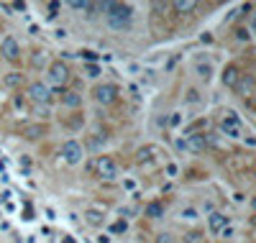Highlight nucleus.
<instances>
[{
    "mask_svg": "<svg viewBox=\"0 0 256 243\" xmlns=\"http://www.w3.org/2000/svg\"><path fill=\"white\" fill-rule=\"evenodd\" d=\"M41 64H44V51L34 56V67H41Z\"/></svg>",
    "mask_w": 256,
    "mask_h": 243,
    "instance_id": "29",
    "label": "nucleus"
},
{
    "mask_svg": "<svg viewBox=\"0 0 256 243\" xmlns=\"http://www.w3.org/2000/svg\"><path fill=\"white\" fill-rule=\"evenodd\" d=\"M85 220H87V225H93V228H100L102 225V212H98V210H87L85 212Z\"/></svg>",
    "mask_w": 256,
    "mask_h": 243,
    "instance_id": "18",
    "label": "nucleus"
},
{
    "mask_svg": "<svg viewBox=\"0 0 256 243\" xmlns=\"http://www.w3.org/2000/svg\"><path fill=\"white\" fill-rule=\"evenodd\" d=\"M144 215H146L149 220H159V218H164V205H161V202H149L146 210H144Z\"/></svg>",
    "mask_w": 256,
    "mask_h": 243,
    "instance_id": "14",
    "label": "nucleus"
},
{
    "mask_svg": "<svg viewBox=\"0 0 256 243\" xmlns=\"http://www.w3.org/2000/svg\"><path fill=\"white\" fill-rule=\"evenodd\" d=\"M90 166L95 169V174H98L100 179H115V177H118V164H115L110 156H98Z\"/></svg>",
    "mask_w": 256,
    "mask_h": 243,
    "instance_id": "2",
    "label": "nucleus"
},
{
    "mask_svg": "<svg viewBox=\"0 0 256 243\" xmlns=\"http://www.w3.org/2000/svg\"><path fill=\"white\" fill-rule=\"evenodd\" d=\"M205 146H207L205 133H190V136H187V141H182V148L192 151V154H203Z\"/></svg>",
    "mask_w": 256,
    "mask_h": 243,
    "instance_id": "9",
    "label": "nucleus"
},
{
    "mask_svg": "<svg viewBox=\"0 0 256 243\" xmlns=\"http://www.w3.org/2000/svg\"><path fill=\"white\" fill-rule=\"evenodd\" d=\"M207 223H210V231H213V233H220V231L228 228V218H225L223 212H213V215L207 218Z\"/></svg>",
    "mask_w": 256,
    "mask_h": 243,
    "instance_id": "12",
    "label": "nucleus"
},
{
    "mask_svg": "<svg viewBox=\"0 0 256 243\" xmlns=\"http://www.w3.org/2000/svg\"><path fill=\"white\" fill-rule=\"evenodd\" d=\"M220 80H223V85H225V87L236 90V85H238V80H241V72H238V67H236V64H228V67L223 69Z\"/></svg>",
    "mask_w": 256,
    "mask_h": 243,
    "instance_id": "11",
    "label": "nucleus"
},
{
    "mask_svg": "<svg viewBox=\"0 0 256 243\" xmlns=\"http://www.w3.org/2000/svg\"><path fill=\"white\" fill-rule=\"evenodd\" d=\"M185 102H190V105L200 102V93H198V90H187V95H185Z\"/></svg>",
    "mask_w": 256,
    "mask_h": 243,
    "instance_id": "22",
    "label": "nucleus"
},
{
    "mask_svg": "<svg viewBox=\"0 0 256 243\" xmlns=\"http://www.w3.org/2000/svg\"><path fill=\"white\" fill-rule=\"evenodd\" d=\"M93 97H95L98 105H113L115 97H118V87L110 85V82H102V85H98L93 90Z\"/></svg>",
    "mask_w": 256,
    "mask_h": 243,
    "instance_id": "5",
    "label": "nucleus"
},
{
    "mask_svg": "<svg viewBox=\"0 0 256 243\" xmlns=\"http://www.w3.org/2000/svg\"><path fill=\"white\" fill-rule=\"evenodd\" d=\"M236 90H241V93H244V97L249 95H254L256 93V82H254V77H241L238 80V85H236Z\"/></svg>",
    "mask_w": 256,
    "mask_h": 243,
    "instance_id": "15",
    "label": "nucleus"
},
{
    "mask_svg": "<svg viewBox=\"0 0 256 243\" xmlns=\"http://www.w3.org/2000/svg\"><path fill=\"white\" fill-rule=\"evenodd\" d=\"M62 105H67V108H80L82 95L77 93V90H64V93H62Z\"/></svg>",
    "mask_w": 256,
    "mask_h": 243,
    "instance_id": "13",
    "label": "nucleus"
},
{
    "mask_svg": "<svg viewBox=\"0 0 256 243\" xmlns=\"http://www.w3.org/2000/svg\"><path fill=\"white\" fill-rule=\"evenodd\" d=\"M0 54H3L8 62H16V59L21 56V44L13 36H5L3 41H0Z\"/></svg>",
    "mask_w": 256,
    "mask_h": 243,
    "instance_id": "7",
    "label": "nucleus"
},
{
    "mask_svg": "<svg viewBox=\"0 0 256 243\" xmlns=\"http://www.w3.org/2000/svg\"><path fill=\"white\" fill-rule=\"evenodd\" d=\"M156 243H172V233H159V236H156Z\"/></svg>",
    "mask_w": 256,
    "mask_h": 243,
    "instance_id": "26",
    "label": "nucleus"
},
{
    "mask_svg": "<svg viewBox=\"0 0 256 243\" xmlns=\"http://www.w3.org/2000/svg\"><path fill=\"white\" fill-rule=\"evenodd\" d=\"M95 8L105 13V23H108V28H113L115 34L131 31V26H133V8L128 3H98Z\"/></svg>",
    "mask_w": 256,
    "mask_h": 243,
    "instance_id": "1",
    "label": "nucleus"
},
{
    "mask_svg": "<svg viewBox=\"0 0 256 243\" xmlns=\"http://www.w3.org/2000/svg\"><path fill=\"white\" fill-rule=\"evenodd\" d=\"M56 39H67V28H56Z\"/></svg>",
    "mask_w": 256,
    "mask_h": 243,
    "instance_id": "32",
    "label": "nucleus"
},
{
    "mask_svg": "<svg viewBox=\"0 0 256 243\" xmlns=\"http://www.w3.org/2000/svg\"><path fill=\"white\" fill-rule=\"evenodd\" d=\"M236 36H238V39H241V41H244V39H246V41H249V36H251V34H249V31H246V28H241V31H238V34H236Z\"/></svg>",
    "mask_w": 256,
    "mask_h": 243,
    "instance_id": "31",
    "label": "nucleus"
},
{
    "mask_svg": "<svg viewBox=\"0 0 256 243\" xmlns=\"http://www.w3.org/2000/svg\"><path fill=\"white\" fill-rule=\"evenodd\" d=\"M154 154H156V148H154V146H144V148L139 151V154H136V161H139V164H144V161L149 164V161L154 159Z\"/></svg>",
    "mask_w": 256,
    "mask_h": 243,
    "instance_id": "20",
    "label": "nucleus"
},
{
    "mask_svg": "<svg viewBox=\"0 0 256 243\" xmlns=\"http://www.w3.org/2000/svg\"><path fill=\"white\" fill-rule=\"evenodd\" d=\"M254 95H256V93H254ZM254 102H256V97H254Z\"/></svg>",
    "mask_w": 256,
    "mask_h": 243,
    "instance_id": "35",
    "label": "nucleus"
},
{
    "mask_svg": "<svg viewBox=\"0 0 256 243\" xmlns=\"http://www.w3.org/2000/svg\"><path fill=\"white\" fill-rule=\"evenodd\" d=\"M21 82H23V74H21V72H8L5 77H3V85L10 87V90H13V87H21Z\"/></svg>",
    "mask_w": 256,
    "mask_h": 243,
    "instance_id": "17",
    "label": "nucleus"
},
{
    "mask_svg": "<svg viewBox=\"0 0 256 243\" xmlns=\"http://www.w3.org/2000/svg\"><path fill=\"white\" fill-rule=\"evenodd\" d=\"M34 113H36V115H41V118H49V115H51L49 105H36V108H34Z\"/></svg>",
    "mask_w": 256,
    "mask_h": 243,
    "instance_id": "23",
    "label": "nucleus"
},
{
    "mask_svg": "<svg viewBox=\"0 0 256 243\" xmlns=\"http://www.w3.org/2000/svg\"><path fill=\"white\" fill-rule=\"evenodd\" d=\"M251 207H254V210H256V194H254V200H251Z\"/></svg>",
    "mask_w": 256,
    "mask_h": 243,
    "instance_id": "34",
    "label": "nucleus"
},
{
    "mask_svg": "<svg viewBox=\"0 0 256 243\" xmlns=\"http://www.w3.org/2000/svg\"><path fill=\"white\" fill-rule=\"evenodd\" d=\"M98 74H100V69L95 64H87V77H98Z\"/></svg>",
    "mask_w": 256,
    "mask_h": 243,
    "instance_id": "27",
    "label": "nucleus"
},
{
    "mask_svg": "<svg viewBox=\"0 0 256 243\" xmlns=\"http://www.w3.org/2000/svg\"><path fill=\"white\" fill-rule=\"evenodd\" d=\"M220 131L225 136H231V139H241L244 136V131H241V120L233 110H225L223 113V120H220Z\"/></svg>",
    "mask_w": 256,
    "mask_h": 243,
    "instance_id": "3",
    "label": "nucleus"
},
{
    "mask_svg": "<svg viewBox=\"0 0 256 243\" xmlns=\"http://www.w3.org/2000/svg\"><path fill=\"white\" fill-rule=\"evenodd\" d=\"M172 8L177 13H192L195 8H198V3H192V0H177V3H172Z\"/></svg>",
    "mask_w": 256,
    "mask_h": 243,
    "instance_id": "19",
    "label": "nucleus"
},
{
    "mask_svg": "<svg viewBox=\"0 0 256 243\" xmlns=\"http://www.w3.org/2000/svg\"><path fill=\"white\" fill-rule=\"evenodd\" d=\"M167 174H169V177H177V164H167Z\"/></svg>",
    "mask_w": 256,
    "mask_h": 243,
    "instance_id": "30",
    "label": "nucleus"
},
{
    "mask_svg": "<svg viewBox=\"0 0 256 243\" xmlns=\"http://www.w3.org/2000/svg\"><path fill=\"white\" fill-rule=\"evenodd\" d=\"M49 97H51V93H49V87L44 82H31V85H28V100H31V102L49 105Z\"/></svg>",
    "mask_w": 256,
    "mask_h": 243,
    "instance_id": "6",
    "label": "nucleus"
},
{
    "mask_svg": "<svg viewBox=\"0 0 256 243\" xmlns=\"http://www.w3.org/2000/svg\"><path fill=\"white\" fill-rule=\"evenodd\" d=\"M98 243H108V236H98Z\"/></svg>",
    "mask_w": 256,
    "mask_h": 243,
    "instance_id": "33",
    "label": "nucleus"
},
{
    "mask_svg": "<svg viewBox=\"0 0 256 243\" xmlns=\"http://www.w3.org/2000/svg\"><path fill=\"white\" fill-rule=\"evenodd\" d=\"M49 80H51L54 85H67V80H69V67H67L64 62H51V64H49Z\"/></svg>",
    "mask_w": 256,
    "mask_h": 243,
    "instance_id": "8",
    "label": "nucleus"
},
{
    "mask_svg": "<svg viewBox=\"0 0 256 243\" xmlns=\"http://www.w3.org/2000/svg\"><path fill=\"white\" fill-rule=\"evenodd\" d=\"M62 159H64L69 166L82 164V159H85V148H82V144H80V141H67V144L62 146Z\"/></svg>",
    "mask_w": 256,
    "mask_h": 243,
    "instance_id": "4",
    "label": "nucleus"
},
{
    "mask_svg": "<svg viewBox=\"0 0 256 243\" xmlns=\"http://www.w3.org/2000/svg\"><path fill=\"white\" fill-rule=\"evenodd\" d=\"M179 123H182V113H172V115H169V126L177 128Z\"/></svg>",
    "mask_w": 256,
    "mask_h": 243,
    "instance_id": "25",
    "label": "nucleus"
},
{
    "mask_svg": "<svg viewBox=\"0 0 256 243\" xmlns=\"http://www.w3.org/2000/svg\"><path fill=\"white\" fill-rule=\"evenodd\" d=\"M195 72H198V77L200 80H210V77H213V62H198V64H195Z\"/></svg>",
    "mask_w": 256,
    "mask_h": 243,
    "instance_id": "16",
    "label": "nucleus"
},
{
    "mask_svg": "<svg viewBox=\"0 0 256 243\" xmlns=\"http://www.w3.org/2000/svg\"><path fill=\"white\" fill-rule=\"evenodd\" d=\"M82 54H85V59H90V62H95V59H98V54H95V51H90V49H85Z\"/></svg>",
    "mask_w": 256,
    "mask_h": 243,
    "instance_id": "28",
    "label": "nucleus"
},
{
    "mask_svg": "<svg viewBox=\"0 0 256 243\" xmlns=\"http://www.w3.org/2000/svg\"><path fill=\"white\" fill-rule=\"evenodd\" d=\"M200 241H203V236H200V233H195V231L185 236V243H200Z\"/></svg>",
    "mask_w": 256,
    "mask_h": 243,
    "instance_id": "24",
    "label": "nucleus"
},
{
    "mask_svg": "<svg viewBox=\"0 0 256 243\" xmlns=\"http://www.w3.org/2000/svg\"><path fill=\"white\" fill-rule=\"evenodd\" d=\"M198 215H200V212L195 210V207H182V210H179V218H182V220H190V223L198 220Z\"/></svg>",
    "mask_w": 256,
    "mask_h": 243,
    "instance_id": "21",
    "label": "nucleus"
},
{
    "mask_svg": "<svg viewBox=\"0 0 256 243\" xmlns=\"http://www.w3.org/2000/svg\"><path fill=\"white\" fill-rule=\"evenodd\" d=\"M21 136L26 141H39V139L47 136V126H44V123H28V126H23Z\"/></svg>",
    "mask_w": 256,
    "mask_h": 243,
    "instance_id": "10",
    "label": "nucleus"
}]
</instances>
